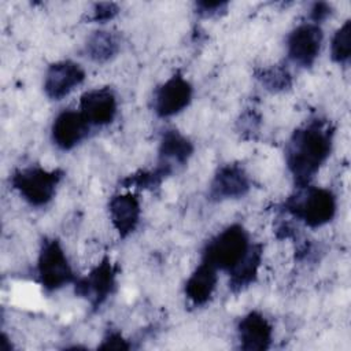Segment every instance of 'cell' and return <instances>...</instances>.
I'll use <instances>...</instances> for the list:
<instances>
[{
    "label": "cell",
    "instance_id": "6da1fadb",
    "mask_svg": "<svg viewBox=\"0 0 351 351\" xmlns=\"http://www.w3.org/2000/svg\"><path fill=\"white\" fill-rule=\"evenodd\" d=\"M335 126L325 118H311L298 126L285 145V165L295 186L310 185L329 159Z\"/></svg>",
    "mask_w": 351,
    "mask_h": 351
},
{
    "label": "cell",
    "instance_id": "7a4b0ae2",
    "mask_svg": "<svg viewBox=\"0 0 351 351\" xmlns=\"http://www.w3.org/2000/svg\"><path fill=\"white\" fill-rule=\"evenodd\" d=\"M282 208L310 229L329 223L337 211V197L329 188L306 185L287 197Z\"/></svg>",
    "mask_w": 351,
    "mask_h": 351
},
{
    "label": "cell",
    "instance_id": "3957f363",
    "mask_svg": "<svg viewBox=\"0 0 351 351\" xmlns=\"http://www.w3.org/2000/svg\"><path fill=\"white\" fill-rule=\"evenodd\" d=\"M252 241L241 223H232L213 236L202 250V261L217 270L232 271L248 254Z\"/></svg>",
    "mask_w": 351,
    "mask_h": 351
},
{
    "label": "cell",
    "instance_id": "277c9868",
    "mask_svg": "<svg viewBox=\"0 0 351 351\" xmlns=\"http://www.w3.org/2000/svg\"><path fill=\"white\" fill-rule=\"evenodd\" d=\"M63 178L64 170L59 167L45 169L32 165L14 170L10 184L27 204L32 207H44L55 197Z\"/></svg>",
    "mask_w": 351,
    "mask_h": 351
},
{
    "label": "cell",
    "instance_id": "5b68a950",
    "mask_svg": "<svg viewBox=\"0 0 351 351\" xmlns=\"http://www.w3.org/2000/svg\"><path fill=\"white\" fill-rule=\"evenodd\" d=\"M36 273L38 284L47 292H55L60 288L74 284L77 276L69 261V256L56 237H44L38 250Z\"/></svg>",
    "mask_w": 351,
    "mask_h": 351
},
{
    "label": "cell",
    "instance_id": "8992f818",
    "mask_svg": "<svg viewBox=\"0 0 351 351\" xmlns=\"http://www.w3.org/2000/svg\"><path fill=\"white\" fill-rule=\"evenodd\" d=\"M118 273V265L110 256H104L84 277H77L74 292L77 296L85 299L93 310H99L114 293Z\"/></svg>",
    "mask_w": 351,
    "mask_h": 351
},
{
    "label": "cell",
    "instance_id": "52a82bcc",
    "mask_svg": "<svg viewBox=\"0 0 351 351\" xmlns=\"http://www.w3.org/2000/svg\"><path fill=\"white\" fill-rule=\"evenodd\" d=\"M193 86L180 71L159 84L152 93V110L159 118L182 112L192 101Z\"/></svg>",
    "mask_w": 351,
    "mask_h": 351
},
{
    "label": "cell",
    "instance_id": "ba28073f",
    "mask_svg": "<svg viewBox=\"0 0 351 351\" xmlns=\"http://www.w3.org/2000/svg\"><path fill=\"white\" fill-rule=\"evenodd\" d=\"M322 41L324 33L319 25L310 21L298 25L287 37L288 59L302 69H310L321 52Z\"/></svg>",
    "mask_w": 351,
    "mask_h": 351
},
{
    "label": "cell",
    "instance_id": "9c48e42d",
    "mask_svg": "<svg viewBox=\"0 0 351 351\" xmlns=\"http://www.w3.org/2000/svg\"><path fill=\"white\" fill-rule=\"evenodd\" d=\"M251 189V178L245 169L236 162L221 165L207 189V199L211 202L236 200L244 197Z\"/></svg>",
    "mask_w": 351,
    "mask_h": 351
},
{
    "label": "cell",
    "instance_id": "30bf717a",
    "mask_svg": "<svg viewBox=\"0 0 351 351\" xmlns=\"http://www.w3.org/2000/svg\"><path fill=\"white\" fill-rule=\"evenodd\" d=\"M85 80V70L74 60L64 59L51 63L44 74L43 89L48 99L62 100Z\"/></svg>",
    "mask_w": 351,
    "mask_h": 351
},
{
    "label": "cell",
    "instance_id": "8fae6325",
    "mask_svg": "<svg viewBox=\"0 0 351 351\" xmlns=\"http://www.w3.org/2000/svg\"><path fill=\"white\" fill-rule=\"evenodd\" d=\"M78 111L90 126L110 125L118 112V99L110 86L93 88L80 97Z\"/></svg>",
    "mask_w": 351,
    "mask_h": 351
},
{
    "label": "cell",
    "instance_id": "7c38bea8",
    "mask_svg": "<svg viewBox=\"0 0 351 351\" xmlns=\"http://www.w3.org/2000/svg\"><path fill=\"white\" fill-rule=\"evenodd\" d=\"M90 125L78 110L60 111L51 125V140L60 151H71L89 134Z\"/></svg>",
    "mask_w": 351,
    "mask_h": 351
},
{
    "label": "cell",
    "instance_id": "4fadbf2b",
    "mask_svg": "<svg viewBox=\"0 0 351 351\" xmlns=\"http://www.w3.org/2000/svg\"><path fill=\"white\" fill-rule=\"evenodd\" d=\"M239 348L243 351H266L273 343V325L259 311L244 314L237 322Z\"/></svg>",
    "mask_w": 351,
    "mask_h": 351
},
{
    "label": "cell",
    "instance_id": "5bb4252c",
    "mask_svg": "<svg viewBox=\"0 0 351 351\" xmlns=\"http://www.w3.org/2000/svg\"><path fill=\"white\" fill-rule=\"evenodd\" d=\"M110 221L121 239L130 236L140 223V199L133 192L117 193L108 200Z\"/></svg>",
    "mask_w": 351,
    "mask_h": 351
},
{
    "label": "cell",
    "instance_id": "9a60e30c",
    "mask_svg": "<svg viewBox=\"0 0 351 351\" xmlns=\"http://www.w3.org/2000/svg\"><path fill=\"white\" fill-rule=\"evenodd\" d=\"M217 282L218 270L210 263L202 261L186 278L184 295L193 307H203L211 300Z\"/></svg>",
    "mask_w": 351,
    "mask_h": 351
},
{
    "label": "cell",
    "instance_id": "2e32d148",
    "mask_svg": "<svg viewBox=\"0 0 351 351\" xmlns=\"http://www.w3.org/2000/svg\"><path fill=\"white\" fill-rule=\"evenodd\" d=\"M195 151L193 143L180 130L170 128L166 129L159 140L158 162L165 163L174 170L185 166L192 158Z\"/></svg>",
    "mask_w": 351,
    "mask_h": 351
},
{
    "label": "cell",
    "instance_id": "e0dca14e",
    "mask_svg": "<svg viewBox=\"0 0 351 351\" xmlns=\"http://www.w3.org/2000/svg\"><path fill=\"white\" fill-rule=\"evenodd\" d=\"M263 256V247L259 243H252L248 254L244 256V259L232 270L229 271V289L233 293H239L248 287H251L259 273V267L262 263Z\"/></svg>",
    "mask_w": 351,
    "mask_h": 351
},
{
    "label": "cell",
    "instance_id": "ac0fdd59",
    "mask_svg": "<svg viewBox=\"0 0 351 351\" xmlns=\"http://www.w3.org/2000/svg\"><path fill=\"white\" fill-rule=\"evenodd\" d=\"M119 49L121 41L118 34L104 29L92 32L84 44V53L96 63L110 62L118 55Z\"/></svg>",
    "mask_w": 351,
    "mask_h": 351
},
{
    "label": "cell",
    "instance_id": "d6986e66",
    "mask_svg": "<svg viewBox=\"0 0 351 351\" xmlns=\"http://www.w3.org/2000/svg\"><path fill=\"white\" fill-rule=\"evenodd\" d=\"M174 173V169L158 162L154 169H141L132 174H128L121 180V185L125 189L154 191L162 185V182Z\"/></svg>",
    "mask_w": 351,
    "mask_h": 351
},
{
    "label": "cell",
    "instance_id": "ffe728a7",
    "mask_svg": "<svg viewBox=\"0 0 351 351\" xmlns=\"http://www.w3.org/2000/svg\"><path fill=\"white\" fill-rule=\"evenodd\" d=\"M255 78L271 93L287 92L293 85V77L285 63L259 67L255 70Z\"/></svg>",
    "mask_w": 351,
    "mask_h": 351
},
{
    "label": "cell",
    "instance_id": "44dd1931",
    "mask_svg": "<svg viewBox=\"0 0 351 351\" xmlns=\"http://www.w3.org/2000/svg\"><path fill=\"white\" fill-rule=\"evenodd\" d=\"M330 59L347 66L351 59V21L347 19L333 34L330 40Z\"/></svg>",
    "mask_w": 351,
    "mask_h": 351
},
{
    "label": "cell",
    "instance_id": "7402d4cb",
    "mask_svg": "<svg viewBox=\"0 0 351 351\" xmlns=\"http://www.w3.org/2000/svg\"><path fill=\"white\" fill-rule=\"evenodd\" d=\"M262 125L261 115L254 110L244 111L237 119V132L244 140H254Z\"/></svg>",
    "mask_w": 351,
    "mask_h": 351
},
{
    "label": "cell",
    "instance_id": "603a6c76",
    "mask_svg": "<svg viewBox=\"0 0 351 351\" xmlns=\"http://www.w3.org/2000/svg\"><path fill=\"white\" fill-rule=\"evenodd\" d=\"M119 12V7L112 1H100L95 3L90 8V14L88 15V21L104 23L107 21L114 19Z\"/></svg>",
    "mask_w": 351,
    "mask_h": 351
},
{
    "label": "cell",
    "instance_id": "cb8c5ba5",
    "mask_svg": "<svg viewBox=\"0 0 351 351\" xmlns=\"http://www.w3.org/2000/svg\"><path fill=\"white\" fill-rule=\"evenodd\" d=\"M228 1H196L195 12L202 18H217L228 12Z\"/></svg>",
    "mask_w": 351,
    "mask_h": 351
},
{
    "label": "cell",
    "instance_id": "d4e9b609",
    "mask_svg": "<svg viewBox=\"0 0 351 351\" xmlns=\"http://www.w3.org/2000/svg\"><path fill=\"white\" fill-rule=\"evenodd\" d=\"M132 344L123 337L119 330L107 329L104 333L101 343L97 346L99 350H129Z\"/></svg>",
    "mask_w": 351,
    "mask_h": 351
},
{
    "label": "cell",
    "instance_id": "484cf974",
    "mask_svg": "<svg viewBox=\"0 0 351 351\" xmlns=\"http://www.w3.org/2000/svg\"><path fill=\"white\" fill-rule=\"evenodd\" d=\"M333 12V8L329 3L326 1H315L313 3L311 8H310V14H308V18H310V22L313 23H317L321 26V23L328 19Z\"/></svg>",
    "mask_w": 351,
    "mask_h": 351
}]
</instances>
